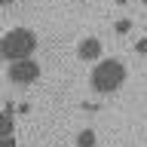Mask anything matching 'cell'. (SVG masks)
<instances>
[{"label":"cell","mask_w":147,"mask_h":147,"mask_svg":"<svg viewBox=\"0 0 147 147\" xmlns=\"http://www.w3.org/2000/svg\"><path fill=\"white\" fill-rule=\"evenodd\" d=\"M129 71L126 64L119 61V58H101L95 67H92V77H89V86L98 95H107V92H117L123 83H126Z\"/></svg>","instance_id":"obj_1"},{"label":"cell","mask_w":147,"mask_h":147,"mask_svg":"<svg viewBox=\"0 0 147 147\" xmlns=\"http://www.w3.org/2000/svg\"><path fill=\"white\" fill-rule=\"evenodd\" d=\"M37 49V34L31 28H12L3 34L0 40V55L6 61H22V58H31Z\"/></svg>","instance_id":"obj_2"},{"label":"cell","mask_w":147,"mask_h":147,"mask_svg":"<svg viewBox=\"0 0 147 147\" xmlns=\"http://www.w3.org/2000/svg\"><path fill=\"white\" fill-rule=\"evenodd\" d=\"M6 77H9V83H16V86H31V83H37V77H40V64H37L34 58L9 61Z\"/></svg>","instance_id":"obj_3"},{"label":"cell","mask_w":147,"mask_h":147,"mask_svg":"<svg viewBox=\"0 0 147 147\" xmlns=\"http://www.w3.org/2000/svg\"><path fill=\"white\" fill-rule=\"evenodd\" d=\"M101 52H104V46H101L98 37H86V40H80V46H77V55H80L83 61H101Z\"/></svg>","instance_id":"obj_4"},{"label":"cell","mask_w":147,"mask_h":147,"mask_svg":"<svg viewBox=\"0 0 147 147\" xmlns=\"http://www.w3.org/2000/svg\"><path fill=\"white\" fill-rule=\"evenodd\" d=\"M95 144H98L95 129H80L77 132V147H95Z\"/></svg>","instance_id":"obj_5"},{"label":"cell","mask_w":147,"mask_h":147,"mask_svg":"<svg viewBox=\"0 0 147 147\" xmlns=\"http://www.w3.org/2000/svg\"><path fill=\"white\" fill-rule=\"evenodd\" d=\"M113 31H117V34H129V31H132V22H129V18H119L117 25H113Z\"/></svg>","instance_id":"obj_6"},{"label":"cell","mask_w":147,"mask_h":147,"mask_svg":"<svg viewBox=\"0 0 147 147\" xmlns=\"http://www.w3.org/2000/svg\"><path fill=\"white\" fill-rule=\"evenodd\" d=\"M135 52H138V55H147V37H144V40H138V43H135Z\"/></svg>","instance_id":"obj_7"},{"label":"cell","mask_w":147,"mask_h":147,"mask_svg":"<svg viewBox=\"0 0 147 147\" xmlns=\"http://www.w3.org/2000/svg\"><path fill=\"white\" fill-rule=\"evenodd\" d=\"M3 147H16V138H12V135H3Z\"/></svg>","instance_id":"obj_8"},{"label":"cell","mask_w":147,"mask_h":147,"mask_svg":"<svg viewBox=\"0 0 147 147\" xmlns=\"http://www.w3.org/2000/svg\"><path fill=\"white\" fill-rule=\"evenodd\" d=\"M0 3H3V6H9V3H12V0H0Z\"/></svg>","instance_id":"obj_9"},{"label":"cell","mask_w":147,"mask_h":147,"mask_svg":"<svg viewBox=\"0 0 147 147\" xmlns=\"http://www.w3.org/2000/svg\"><path fill=\"white\" fill-rule=\"evenodd\" d=\"M117 3H119V6H123V3H129V0H117Z\"/></svg>","instance_id":"obj_10"},{"label":"cell","mask_w":147,"mask_h":147,"mask_svg":"<svg viewBox=\"0 0 147 147\" xmlns=\"http://www.w3.org/2000/svg\"><path fill=\"white\" fill-rule=\"evenodd\" d=\"M141 3H147V0H141Z\"/></svg>","instance_id":"obj_11"}]
</instances>
